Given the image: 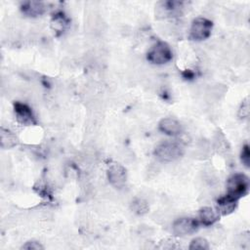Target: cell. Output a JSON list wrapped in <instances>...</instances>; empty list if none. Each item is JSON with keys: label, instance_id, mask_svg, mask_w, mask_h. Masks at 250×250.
<instances>
[{"label": "cell", "instance_id": "cell-20", "mask_svg": "<svg viewBox=\"0 0 250 250\" xmlns=\"http://www.w3.org/2000/svg\"><path fill=\"white\" fill-rule=\"evenodd\" d=\"M22 249H26V250H43L44 247H43V245L40 242L31 240V241L26 242L22 246Z\"/></svg>", "mask_w": 250, "mask_h": 250}, {"label": "cell", "instance_id": "cell-14", "mask_svg": "<svg viewBox=\"0 0 250 250\" xmlns=\"http://www.w3.org/2000/svg\"><path fill=\"white\" fill-rule=\"evenodd\" d=\"M68 26H69V21L64 16V14L59 13L53 17L51 22V27L56 32L58 33L64 32V30L68 28Z\"/></svg>", "mask_w": 250, "mask_h": 250}, {"label": "cell", "instance_id": "cell-10", "mask_svg": "<svg viewBox=\"0 0 250 250\" xmlns=\"http://www.w3.org/2000/svg\"><path fill=\"white\" fill-rule=\"evenodd\" d=\"M159 126L162 132L169 136H176L182 131V126L180 122L172 118H165L162 119Z\"/></svg>", "mask_w": 250, "mask_h": 250}, {"label": "cell", "instance_id": "cell-4", "mask_svg": "<svg viewBox=\"0 0 250 250\" xmlns=\"http://www.w3.org/2000/svg\"><path fill=\"white\" fill-rule=\"evenodd\" d=\"M213 28V24L211 21L206 18H196L193 20L191 30H190V38L194 41H202L207 39Z\"/></svg>", "mask_w": 250, "mask_h": 250}, {"label": "cell", "instance_id": "cell-1", "mask_svg": "<svg viewBox=\"0 0 250 250\" xmlns=\"http://www.w3.org/2000/svg\"><path fill=\"white\" fill-rule=\"evenodd\" d=\"M155 155L161 162H172L183 157L184 147L177 142L166 141L156 147Z\"/></svg>", "mask_w": 250, "mask_h": 250}, {"label": "cell", "instance_id": "cell-3", "mask_svg": "<svg viewBox=\"0 0 250 250\" xmlns=\"http://www.w3.org/2000/svg\"><path fill=\"white\" fill-rule=\"evenodd\" d=\"M173 58L170 46L164 41H159L147 52V59L155 65H164L169 63Z\"/></svg>", "mask_w": 250, "mask_h": 250}, {"label": "cell", "instance_id": "cell-17", "mask_svg": "<svg viewBox=\"0 0 250 250\" xmlns=\"http://www.w3.org/2000/svg\"><path fill=\"white\" fill-rule=\"evenodd\" d=\"M215 149L220 154H226L229 149V144L222 134H218L215 139Z\"/></svg>", "mask_w": 250, "mask_h": 250}, {"label": "cell", "instance_id": "cell-19", "mask_svg": "<svg viewBox=\"0 0 250 250\" xmlns=\"http://www.w3.org/2000/svg\"><path fill=\"white\" fill-rule=\"evenodd\" d=\"M250 107H249V100L248 98H246L244 101L242 102L239 110H238V118H241V119H244V118H247L249 117V111Z\"/></svg>", "mask_w": 250, "mask_h": 250}, {"label": "cell", "instance_id": "cell-2", "mask_svg": "<svg viewBox=\"0 0 250 250\" xmlns=\"http://www.w3.org/2000/svg\"><path fill=\"white\" fill-rule=\"evenodd\" d=\"M227 188V194L238 201L240 197L248 193L249 179L242 173H235L229 178Z\"/></svg>", "mask_w": 250, "mask_h": 250}, {"label": "cell", "instance_id": "cell-21", "mask_svg": "<svg viewBox=\"0 0 250 250\" xmlns=\"http://www.w3.org/2000/svg\"><path fill=\"white\" fill-rule=\"evenodd\" d=\"M159 247L162 248V249H176V248H178L174 239H167L165 241H162V242H161V245Z\"/></svg>", "mask_w": 250, "mask_h": 250}, {"label": "cell", "instance_id": "cell-13", "mask_svg": "<svg viewBox=\"0 0 250 250\" xmlns=\"http://www.w3.org/2000/svg\"><path fill=\"white\" fill-rule=\"evenodd\" d=\"M199 218H201V221L205 226H211L218 220L216 212L211 207L207 206L202 208L199 211Z\"/></svg>", "mask_w": 250, "mask_h": 250}, {"label": "cell", "instance_id": "cell-8", "mask_svg": "<svg viewBox=\"0 0 250 250\" xmlns=\"http://www.w3.org/2000/svg\"><path fill=\"white\" fill-rule=\"evenodd\" d=\"M182 2L178 1H162L156 6V12L159 17L168 18L178 15L182 10Z\"/></svg>", "mask_w": 250, "mask_h": 250}, {"label": "cell", "instance_id": "cell-7", "mask_svg": "<svg viewBox=\"0 0 250 250\" xmlns=\"http://www.w3.org/2000/svg\"><path fill=\"white\" fill-rule=\"evenodd\" d=\"M14 111L19 123L26 126L36 124V120L31 112V109L28 105L17 102L14 104Z\"/></svg>", "mask_w": 250, "mask_h": 250}, {"label": "cell", "instance_id": "cell-12", "mask_svg": "<svg viewBox=\"0 0 250 250\" xmlns=\"http://www.w3.org/2000/svg\"><path fill=\"white\" fill-rule=\"evenodd\" d=\"M0 141H1L2 148H12L18 145V138L16 135L8 129L1 128L0 130Z\"/></svg>", "mask_w": 250, "mask_h": 250}, {"label": "cell", "instance_id": "cell-6", "mask_svg": "<svg viewBox=\"0 0 250 250\" xmlns=\"http://www.w3.org/2000/svg\"><path fill=\"white\" fill-rule=\"evenodd\" d=\"M173 233L179 236L190 235L198 229V222L193 218H181L173 223Z\"/></svg>", "mask_w": 250, "mask_h": 250}, {"label": "cell", "instance_id": "cell-22", "mask_svg": "<svg viewBox=\"0 0 250 250\" xmlns=\"http://www.w3.org/2000/svg\"><path fill=\"white\" fill-rule=\"evenodd\" d=\"M185 74H186V77H189V78H192L193 77V73H191V71L186 72Z\"/></svg>", "mask_w": 250, "mask_h": 250}, {"label": "cell", "instance_id": "cell-16", "mask_svg": "<svg viewBox=\"0 0 250 250\" xmlns=\"http://www.w3.org/2000/svg\"><path fill=\"white\" fill-rule=\"evenodd\" d=\"M133 211L138 215H144L148 211V206L146 201L142 198H138L132 205Z\"/></svg>", "mask_w": 250, "mask_h": 250}, {"label": "cell", "instance_id": "cell-5", "mask_svg": "<svg viewBox=\"0 0 250 250\" xmlns=\"http://www.w3.org/2000/svg\"><path fill=\"white\" fill-rule=\"evenodd\" d=\"M108 179L115 188H123L127 181V171L125 167L117 162L111 163L108 167Z\"/></svg>", "mask_w": 250, "mask_h": 250}, {"label": "cell", "instance_id": "cell-9", "mask_svg": "<svg viewBox=\"0 0 250 250\" xmlns=\"http://www.w3.org/2000/svg\"><path fill=\"white\" fill-rule=\"evenodd\" d=\"M237 199H235L228 194H226L223 197H220L217 201L218 212L223 216L230 215L235 210L237 206Z\"/></svg>", "mask_w": 250, "mask_h": 250}, {"label": "cell", "instance_id": "cell-18", "mask_svg": "<svg viewBox=\"0 0 250 250\" xmlns=\"http://www.w3.org/2000/svg\"><path fill=\"white\" fill-rule=\"evenodd\" d=\"M240 160L245 167L248 168L250 166V151H249L248 145L243 146V147L241 149V154H240Z\"/></svg>", "mask_w": 250, "mask_h": 250}, {"label": "cell", "instance_id": "cell-15", "mask_svg": "<svg viewBox=\"0 0 250 250\" xmlns=\"http://www.w3.org/2000/svg\"><path fill=\"white\" fill-rule=\"evenodd\" d=\"M210 248L208 241L204 237H196L191 240L189 249L190 250H208Z\"/></svg>", "mask_w": 250, "mask_h": 250}, {"label": "cell", "instance_id": "cell-11", "mask_svg": "<svg viewBox=\"0 0 250 250\" xmlns=\"http://www.w3.org/2000/svg\"><path fill=\"white\" fill-rule=\"evenodd\" d=\"M46 8L44 3L37 1H28L22 6V11L29 17H38L45 12Z\"/></svg>", "mask_w": 250, "mask_h": 250}]
</instances>
